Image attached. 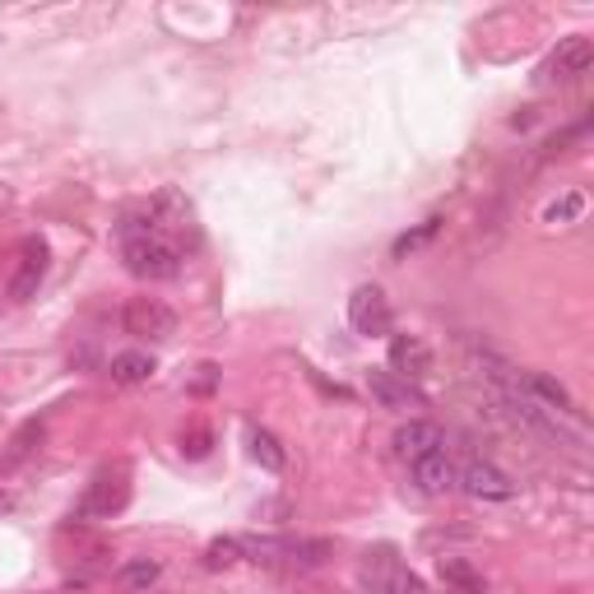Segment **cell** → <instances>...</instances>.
I'll use <instances>...</instances> for the list:
<instances>
[{"label":"cell","instance_id":"1","mask_svg":"<svg viewBox=\"0 0 594 594\" xmlns=\"http://www.w3.org/2000/svg\"><path fill=\"white\" fill-rule=\"evenodd\" d=\"M125 270H131L135 279H177L182 274V251H177L163 232H153L149 223L135 228L125 223Z\"/></svg>","mask_w":594,"mask_h":594},{"label":"cell","instance_id":"2","mask_svg":"<svg viewBox=\"0 0 594 594\" xmlns=\"http://www.w3.org/2000/svg\"><path fill=\"white\" fill-rule=\"evenodd\" d=\"M349 325L358 330V334H391V325H395V312H391V298H385L376 283H363V289H353V298H349Z\"/></svg>","mask_w":594,"mask_h":594},{"label":"cell","instance_id":"3","mask_svg":"<svg viewBox=\"0 0 594 594\" xmlns=\"http://www.w3.org/2000/svg\"><path fill=\"white\" fill-rule=\"evenodd\" d=\"M121 321H125V334H135V340H168V334H177V312L159 298H131Z\"/></svg>","mask_w":594,"mask_h":594},{"label":"cell","instance_id":"4","mask_svg":"<svg viewBox=\"0 0 594 594\" xmlns=\"http://www.w3.org/2000/svg\"><path fill=\"white\" fill-rule=\"evenodd\" d=\"M455 487H464L470 497H483V502H506L515 497V483L511 474H502L493 460H470L455 470Z\"/></svg>","mask_w":594,"mask_h":594},{"label":"cell","instance_id":"5","mask_svg":"<svg viewBox=\"0 0 594 594\" xmlns=\"http://www.w3.org/2000/svg\"><path fill=\"white\" fill-rule=\"evenodd\" d=\"M590 61H594V47H590V38H562L557 42V51L544 61V80H557V84H566V80H581V74L590 70Z\"/></svg>","mask_w":594,"mask_h":594},{"label":"cell","instance_id":"6","mask_svg":"<svg viewBox=\"0 0 594 594\" xmlns=\"http://www.w3.org/2000/svg\"><path fill=\"white\" fill-rule=\"evenodd\" d=\"M432 451H446V432L436 427V423H427V419H409V423L395 432V455H400L404 464L423 460V455H432Z\"/></svg>","mask_w":594,"mask_h":594},{"label":"cell","instance_id":"7","mask_svg":"<svg viewBox=\"0 0 594 594\" xmlns=\"http://www.w3.org/2000/svg\"><path fill=\"white\" fill-rule=\"evenodd\" d=\"M125 497H131V487H125V470H117V479H112V470H102L93 479V487L84 493V502H80V515L84 521L89 515H112V511L125 506Z\"/></svg>","mask_w":594,"mask_h":594},{"label":"cell","instance_id":"8","mask_svg":"<svg viewBox=\"0 0 594 594\" xmlns=\"http://www.w3.org/2000/svg\"><path fill=\"white\" fill-rule=\"evenodd\" d=\"M409 474H413V483H419V493H427V497H446L455 487V464H451L446 451H432L423 460H413Z\"/></svg>","mask_w":594,"mask_h":594},{"label":"cell","instance_id":"9","mask_svg":"<svg viewBox=\"0 0 594 594\" xmlns=\"http://www.w3.org/2000/svg\"><path fill=\"white\" fill-rule=\"evenodd\" d=\"M42 274H47V246H42V242H23L19 270H14V279H10V298H14V302L33 298L38 283H42Z\"/></svg>","mask_w":594,"mask_h":594},{"label":"cell","instance_id":"10","mask_svg":"<svg viewBox=\"0 0 594 594\" xmlns=\"http://www.w3.org/2000/svg\"><path fill=\"white\" fill-rule=\"evenodd\" d=\"M391 368L395 376H427L432 372V349L419 340V334H395L391 340Z\"/></svg>","mask_w":594,"mask_h":594},{"label":"cell","instance_id":"11","mask_svg":"<svg viewBox=\"0 0 594 594\" xmlns=\"http://www.w3.org/2000/svg\"><path fill=\"white\" fill-rule=\"evenodd\" d=\"M372 400L381 404V409H409V404H423V395L413 391V385L404 381V376H395V372H372Z\"/></svg>","mask_w":594,"mask_h":594},{"label":"cell","instance_id":"12","mask_svg":"<svg viewBox=\"0 0 594 594\" xmlns=\"http://www.w3.org/2000/svg\"><path fill=\"white\" fill-rule=\"evenodd\" d=\"M363 576H368V585L376 594H427V585L413 576V572H404V566H395V562L385 566V572H376V576L372 572H363Z\"/></svg>","mask_w":594,"mask_h":594},{"label":"cell","instance_id":"13","mask_svg":"<svg viewBox=\"0 0 594 594\" xmlns=\"http://www.w3.org/2000/svg\"><path fill=\"white\" fill-rule=\"evenodd\" d=\"M149 376H153V358L149 353H117L112 358V381L135 385V381H149Z\"/></svg>","mask_w":594,"mask_h":594},{"label":"cell","instance_id":"14","mask_svg":"<svg viewBox=\"0 0 594 594\" xmlns=\"http://www.w3.org/2000/svg\"><path fill=\"white\" fill-rule=\"evenodd\" d=\"M251 455H255V460H261V464H265V470H270V474H279V470H283V464H289V455H283V451H279V442H274V436H270V432H251Z\"/></svg>","mask_w":594,"mask_h":594},{"label":"cell","instance_id":"15","mask_svg":"<svg viewBox=\"0 0 594 594\" xmlns=\"http://www.w3.org/2000/svg\"><path fill=\"white\" fill-rule=\"evenodd\" d=\"M153 581H159V562L135 557V562H125V566H121V585H125V590H149Z\"/></svg>","mask_w":594,"mask_h":594},{"label":"cell","instance_id":"16","mask_svg":"<svg viewBox=\"0 0 594 594\" xmlns=\"http://www.w3.org/2000/svg\"><path fill=\"white\" fill-rule=\"evenodd\" d=\"M585 214V195L581 191H572V195H562L557 204H548V223H572V219H581Z\"/></svg>","mask_w":594,"mask_h":594},{"label":"cell","instance_id":"17","mask_svg":"<svg viewBox=\"0 0 594 594\" xmlns=\"http://www.w3.org/2000/svg\"><path fill=\"white\" fill-rule=\"evenodd\" d=\"M442 576H446V581H455L464 594H479V590H483V581H479L464 562H455V557H442Z\"/></svg>","mask_w":594,"mask_h":594},{"label":"cell","instance_id":"18","mask_svg":"<svg viewBox=\"0 0 594 594\" xmlns=\"http://www.w3.org/2000/svg\"><path fill=\"white\" fill-rule=\"evenodd\" d=\"M436 228H442V219H427V223H423L419 232H404V238L395 242V255H409V251H419V246H423V242L432 238V232H436Z\"/></svg>","mask_w":594,"mask_h":594},{"label":"cell","instance_id":"19","mask_svg":"<svg viewBox=\"0 0 594 594\" xmlns=\"http://www.w3.org/2000/svg\"><path fill=\"white\" fill-rule=\"evenodd\" d=\"M238 548H242L238 538H223V544H214V548H210V562H214V566H223V562H238Z\"/></svg>","mask_w":594,"mask_h":594},{"label":"cell","instance_id":"20","mask_svg":"<svg viewBox=\"0 0 594 594\" xmlns=\"http://www.w3.org/2000/svg\"><path fill=\"white\" fill-rule=\"evenodd\" d=\"M182 451H191V455H204V451H210V432H195V436H191V446H182Z\"/></svg>","mask_w":594,"mask_h":594}]
</instances>
